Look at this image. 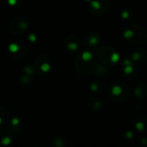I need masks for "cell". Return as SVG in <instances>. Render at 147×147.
Wrapping results in <instances>:
<instances>
[{"label": "cell", "instance_id": "6da1fadb", "mask_svg": "<svg viewBox=\"0 0 147 147\" xmlns=\"http://www.w3.org/2000/svg\"><path fill=\"white\" fill-rule=\"evenodd\" d=\"M28 24V19L24 16H17L10 22V29L14 34H21L25 31Z\"/></svg>", "mask_w": 147, "mask_h": 147}]
</instances>
